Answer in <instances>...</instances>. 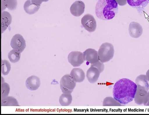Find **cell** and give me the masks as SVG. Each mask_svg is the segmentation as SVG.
<instances>
[{"label": "cell", "mask_w": 149, "mask_h": 115, "mask_svg": "<svg viewBox=\"0 0 149 115\" xmlns=\"http://www.w3.org/2000/svg\"><path fill=\"white\" fill-rule=\"evenodd\" d=\"M137 87L135 83L129 79H120L113 86V98L121 104H127L133 100Z\"/></svg>", "instance_id": "obj_1"}, {"label": "cell", "mask_w": 149, "mask_h": 115, "mask_svg": "<svg viewBox=\"0 0 149 115\" xmlns=\"http://www.w3.org/2000/svg\"><path fill=\"white\" fill-rule=\"evenodd\" d=\"M118 12L116 0H98L95 7V13L99 19L104 20L111 19Z\"/></svg>", "instance_id": "obj_2"}, {"label": "cell", "mask_w": 149, "mask_h": 115, "mask_svg": "<svg viewBox=\"0 0 149 115\" xmlns=\"http://www.w3.org/2000/svg\"><path fill=\"white\" fill-rule=\"evenodd\" d=\"M98 53L100 61L103 63L108 62L113 57L114 54L113 46L109 43H103L100 46Z\"/></svg>", "instance_id": "obj_3"}, {"label": "cell", "mask_w": 149, "mask_h": 115, "mask_svg": "<svg viewBox=\"0 0 149 115\" xmlns=\"http://www.w3.org/2000/svg\"><path fill=\"white\" fill-rule=\"evenodd\" d=\"M60 85L63 93L71 94L76 85V82L70 74H67L61 78Z\"/></svg>", "instance_id": "obj_4"}, {"label": "cell", "mask_w": 149, "mask_h": 115, "mask_svg": "<svg viewBox=\"0 0 149 115\" xmlns=\"http://www.w3.org/2000/svg\"><path fill=\"white\" fill-rule=\"evenodd\" d=\"M81 22L83 27L90 32H94L96 28V21L94 17L90 14H85L81 18Z\"/></svg>", "instance_id": "obj_5"}, {"label": "cell", "mask_w": 149, "mask_h": 115, "mask_svg": "<svg viewBox=\"0 0 149 115\" xmlns=\"http://www.w3.org/2000/svg\"><path fill=\"white\" fill-rule=\"evenodd\" d=\"M68 59L69 62L73 67H79L85 61L84 54L78 51H72L68 54Z\"/></svg>", "instance_id": "obj_6"}, {"label": "cell", "mask_w": 149, "mask_h": 115, "mask_svg": "<svg viewBox=\"0 0 149 115\" xmlns=\"http://www.w3.org/2000/svg\"><path fill=\"white\" fill-rule=\"evenodd\" d=\"M12 48L22 53L26 46L25 40L19 34H16L13 37L10 43Z\"/></svg>", "instance_id": "obj_7"}, {"label": "cell", "mask_w": 149, "mask_h": 115, "mask_svg": "<svg viewBox=\"0 0 149 115\" xmlns=\"http://www.w3.org/2000/svg\"><path fill=\"white\" fill-rule=\"evenodd\" d=\"M85 61L93 64L99 61L98 52L94 49L88 48L83 52Z\"/></svg>", "instance_id": "obj_8"}, {"label": "cell", "mask_w": 149, "mask_h": 115, "mask_svg": "<svg viewBox=\"0 0 149 115\" xmlns=\"http://www.w3.org/2000/svg\"><path fill=\"white\" fill-rule=\"evenodd\" d=\"M40 78L35 75L31 76L28 77L25 82L26 87L31 91L37 90L40 87Z\"/></svg>", "instance_id": "obj_9"}, {"label": "cell", "mask_w": 149, "mask_h": 115, "mask_svg": "<svg viewBox=\"0 0 149 115\" xmlns=\"http://www.w3.org/2000/svg\"><path fill=\"white\" fill-rule=\"evenodd\" d=\"M85 5L83 2L80 1L74 3L71 6L70 10L71 14L74 16L79 17L84 11Z\"/></svg>", "instance_id": "obj_10"}, {"label": "cell", "mask_w": 149, "mask_h": 115, "mask_svg": "<svg viewBox=\"0 0 149 115\" xmlns=\"http://www.w3.org/2000/svg\"><path fill=\"white\" fill-rule=\"evenodd\" d=\"M131 7L136 8L139 13H141L144 8L149 3V0H127Z\"/></svg>", "instance_id": "obj_11"}, {"label": "cell", "mask_w": 149, "mask_h": 115, "mask_svg": "<svg viewBox=\"0 0 149 115\" xmlns=\"http://www.w3.org/2000/svg\"><path fill=\"white\" fill-rule=\"evenodd\" d=\"M100 73L97 68L91 66L87 71L86 76L90 83H94L97 81Z\"/></svg>", "instance_id": "obj_12"}, {"label": "cell", "mask_w": 149, "mask_h": 115, "mask_svg": "<svg viewBox=\"0 0 149 115\" xmlns=\"http://www.w3.org/2000/svg\"><path fill=\"white\" fill-rule=\"evenodd\" d=\"M70 75L76 83H80L85 78V74L82 69L79 68H73Z\"/></svg>", "instance_id": "obj_13"}, {"label": "cell", "mask_w": 149, "mask_h": 115, "mask_svg": "<svg viewBox=\"0 0 149 115\" xmlns=\"http://www.w3.org/2000/svg\"><path fill=\"white\" fill-rule=\"evenodd\" d=\"M12 16L10 13L6 11L1 13V33H3L11 24Z\"/></svg>", "instance_id": "obj_14"}, {"label": "cell", "mask_w": 149, "mask_h": 115, "mask_svg": "<svg viewBox=\"0 0 149 115\" xmlns=\"http://www.w3.org/2000/svg\"><path fill=\"white\" fill-rule=\"evenodd\" d=\"M40 5L32 2L31 0H27L24 4V9L27 13L32 14L38 11Z\"/></svg>", "instance_id": "obj_15"}, {"label": "cell", "mask_w": 149, "mask_h": 115, "mask_svg": "<svg viewBox=\"0 0 149 115\" xmlns=\"http://www.w3.org/2000/svg\"><path fill=\"white\" fill-rule=\"evenodd\" d=\"M17 4V0H1V11H3L6 8L13 10L16 9Z\"/></svg>", "instance_id": "obj_16"}, {"label": "cell", "mask_w": 149, "mask_h": 115, "mask_svg": "<svg viewBox=\"0 0 149 115\" xmlns=\"http://www.w3.org/2000/svg\"><path fill=\"white\" fill-rule=\"evenodd\" d=\"M59 102L62 106H69L72 103V97L71 94L63 93L60 96Z\"/></svg>", "instance_id": "obj_17"}, {"label": "cell", "mask_w": 149, "mask_h": 115, "mask_svg": "<svg viewBox=\"0 0 149 115\" xmlns=\"http://www.w3.org/2000/svg\"><path fill=\"white\" fill-rule=\"evenodd\" d=\"M1 106H19L16 98L13 96H8L1 99Z\"/></svg>", "instance_id": "obj_18"}, {"label": "cell", "mask_w": 149, "mask_h": 115, "mask_svg": "<svg viewBox=\"0 0 149 115\" xmlns=\"http://www.w3.org/2000/svg\"><path fill=\"white\" fill-rule=\"evenodd\" d=\"M20 54L21 53L13 49L9 52L8 56L10 61L11 63H16L20 60Z\"/></svg>", "instance_id": "obj_19"}, {"label": "cell", "mask_w": 149, "mask_h": 115, "mask_svg": "<svg viewBox=\"0 0 149 115\" xmlns=\"http://www.w3.org/2000/svg\"><path fill=\"white\" fill-rule=\"evenodd\" d=\"M11 65L9 62L6 60H1V73L4 75H7L11 69Z\"/></svg>", "instance_id": "obj_20"}, {"label": "cell", "mask_w": 149, "mask_h": 115, "mask_svg": "<svg viewBox=\"0 0 149 115\" xmlns=\"http://www.w3.org/2000/svg\"><path fill=\"white\" fill-rule=\"evenodd\" d=\"M10 90L9 84L6 82L1 84V99L6 98L8 96Z\"/></svg>", "instance_id": "obj_21"}, {"label": "cell", "mask_w": 149, "mask_h": 115, "mask_svg": "<svg viewBox=\"0 0 149 115\" xmlns=\"http://www.w3.org/2000/svg\"><path fill=\"white\" fill-rule=\"evenodd\" d=\"M118 102L112 97H107L104 99L102 105L103 106H116L117 105V103Z\"/></svg>", "instance_id": "obj_22"}, {"label": "cell", "mask_w": 149, "mask_h": 115, "mask_svg": "<svg viewBox=\"0 0 149 115\" xmlns=\"http://www.w3.org/2000/svg\"><path fill=\"white\" fill-rule=\"evenodd\" d=\"M91 66L97 68L99 70L100 73L104 71V67L103 63L99 60L95 63L91 64Z\"/></svg>", "instance_id": "obj_23"}, {"label": "cell", "mask_w": 149, "mask_h": 115, "mask_svg": "<svg viewBox=\"0 0 149 115\" xmlns=\"http://www.w3.org/2000/svg\"><path fill=\"white\" fill-rule=\"evenodd\" d=\"M49 0H31L32 2L40 5L43 2H47Z\"/></svg>", "instance_id": "obj_24"}]
</instances>
